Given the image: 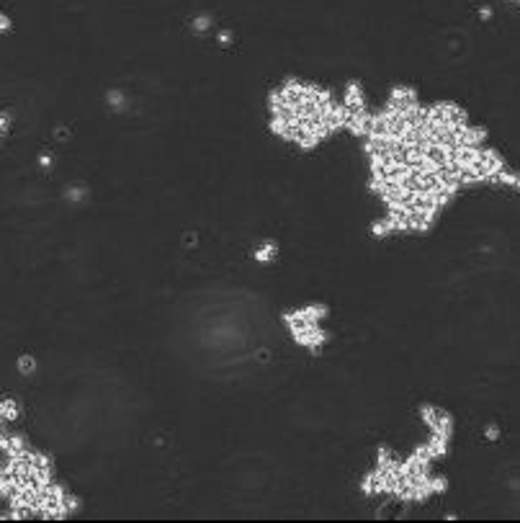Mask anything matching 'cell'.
Masks as SVG:
<instances>
[{"label": "cell", "instance_id": "1", "mask_svg": "<svg viewBox=\"0 0 520 523\" xmlns=\"http://www.w3.org/2000/svg\"><path fill=\"white\" fill-rule=\"evenodd\" d=\"M34 366H36V364H34V358H31V356H23V358H21V361H18V369H21L23 374H28V371H34Z\"/></svg>", "mask_w": 520, "mask_h": 523}]
</instances>
